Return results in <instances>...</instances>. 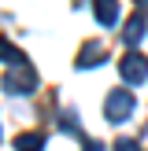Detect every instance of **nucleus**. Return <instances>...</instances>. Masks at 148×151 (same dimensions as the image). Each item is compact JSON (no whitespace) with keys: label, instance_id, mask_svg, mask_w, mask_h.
Instances as JSON below:
<instances>
[{"label":"nucleus","instance_id":"nucleus-1","mask_svg":"<svg viewBox=\"0 0 148 151\" xmlns=\"http://www.w3.org/2000/svg\"><path fill=\"white\" fill-rule=\"evenodd\" d=\"M33 88H37V74H33V66H30L26 59H19V63L4 74V92H11V96H26V92H33Z\"/></svg>","mask_w":148,"mask_h":151},{"label":"nucleus","instance_id":"nucleus-2","mask_svg":"<svg viewBox=\"0 0 148 151\" xmlns=\"http://www.w3.org/2000/svg\"><path fill=\"white\" fill-rule=\"evenodd\" d=\"M133 107H137V100H133L130 88H115V92H107V100H104V114H107L111 122H126V118L133 114Z\"/></svg>","mask_w":148,"mask_h":151},{"label":"nucleus","instance_id":"nucleus-3","mask_svg":"<svg viewBox=\"0 0 148 151\" xmlns=\"http://www.w3.org/2000/svg\"><path fill=\"white\" fill-rule=\"evenodd\" d=\"M118 74H122L126 85H141V81H148V59L141 52H126L122 63H118Z\"/></svg>","mask_w":148,"mask_h":151},{"label":"nucleus","instance_id":"nucleus-4","mask_svg":"<svg viewBox=\"0 0 148 151\" xmlns=\"http://www.w3.org/2000/svg\"><path fill=\"white\" fill-rule=\"evenodd\" d=\"M104 59H107V48H104V44H96V41H89L85 48L78 52V59H74V66H78V70H89V66L104 63Z\"/></svg>","mask_w":148,"mask_h":151},{"label":"nucleus","instance_id":"nucleus-5","mask_svg":"<svg viewBox=\"0 0 148 151\" xmlns=\"http://www.w3.org/2000/svg\"><path fill=\"white\" fill-rule=\"evenodd\" d=\"M96 22L100 26H115L118 22V0H96Z\"/></svg>","mask_w":148,"mask_h":151},{"label":"nucleus","instance_id":"nucleus-6","mask_svg":"<svg viewBox=\"0 0 148 151\" xmlns=\"http://www.w3.org/2000/svg\"><path fill=\"white\" fill-rule=\"evenodd\" d=\"M122 37H126V44L137 48L141 37H144V19H141V15H137V19H130V22H126V29H122Z\"/></svg>","mask_w":148,"mask_h":151},{"label":"nucleus","instance_id":"nucleus-7","mask_svg":"<svg viewBox=\"0 0 148 151\" xmlns=\"http://www.w3.org/2000/svg\"><path fill=\"white\" fill-rule=\"evenodd\" d=\"M41 147H44L41 133H22V137H15V151H41Z\"/></svg>","mask_w":148,"mask_h":151},{"label":"nucleus","instance_id":"nucleus-8","mask_svg":"<svg viewBox=\"0 0 148 151\" xmlns=\"http://www.w3.org/2000/svg\"><path fill=\"white\" fill-rule=\"evenodd\" d=\"M0 59H4V63H19V59H22V52L15 48L7 37H0Z\"/></svg>","mask_w":148,"mask_h":151},{"label":"nucleus","instance_id":"nucleus-9","mask_svg":"<svg viewBox=\"0 0 148 151\" xmlns=\"http://www.w3.org/2000/svg\"><path fill=\"white\" fill-rule=\"evenodd\" d=\"M59 125H63L67 133H78V114H74V111H63V118H59Z\"/></svg>","mask_w":148,"mask_h":151},{"label":"nucleus","instance_id":"nucleus-10","mask_svg":"<svg viewBox=\"0 0 148 151\" xmlns=\"http://www.w3.org/2000/svg\"><path fill=\"white\" fill-rule=\"evenodd\" d=\"M115 151H141V144H137V140H118Z\"/></svg>","mask_w":148,"mask_h":151},{"label":"nucleus","instance_id":"nucleus-11","mask_svg":"<svg viewBox=\"0 0 148 151\" xmlns=\"http://www.w3.org/2000/svg\"><path fill=\"white\" fill-rule=\"evenodd\" d=\"M85 151H104V144H96V140H93V144H85Z\"/></svg>","mask_w":148,"mask_h":151},{"label":"nucleus","instance_id":"nucleus-12","mask_svg":"<svg viewBox=\"0 0 148 151\" xmlns=\"http://www.w3.org/2000/svg\"><path fill=\"white\" fill-rule=\"evenodd\" d=\"M137 7H141V11H148V0H137Z\"/></svg>","mask_w":148,"mask_h":151}]
</instances>
